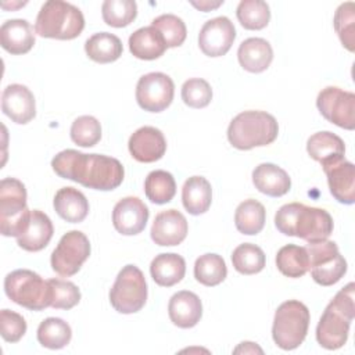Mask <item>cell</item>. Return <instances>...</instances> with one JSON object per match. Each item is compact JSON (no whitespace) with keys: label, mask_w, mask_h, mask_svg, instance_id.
I'll return each mask as SVG.
<instances>
[{"label":"cell","mask_w":355,"mask_h":355,"mask_svg":"<svg viewBox=\"0 0 355 355\" xmlns=\"http://www.w3.org/2000/svg\"><path fill=\"white\" fill-rule=\"evenodd\" d=\"M331 196L341 204L351 205L355 201V166L352 162L340 159L323 166Z\"/></svg>","instance_id":"obj_19"},{"label":"cell","mask_w":355,"mask_h":355,"mask_svg":"<svg viewBox=\"0 0 355 355\" xmlns=\"http://www.w3.org/2000/svg\"><path fill=\"white\" fill-rule=\"evenodd\" d=\"M101 15L107 25L114 28L128 26L137 15V4L133 0H105Z\"/></svg>","instance_id":"obj_38"},{"label":"cell","mask_w":355,"mask_h":355,"mask_svg":"<svg viewBox=\"0 0 355 355\" xmlns=\"http://www.w3.org/2000/svg\"><path fill=\"white\" fill-rule=\"evenodd\" d=\"M122 50L121 39L108 32L94 33L85 43V51L87 57L98 64L116 61L122 55Z\"/></svg>","instance_id":"obj_30"},{"label":"cell","mask_w":355,"mask_h":355,"mask_svg":"<svg viewBox=\"0 0 355 355\" xmlns=\"http://www.w3.org/2000/svg\"><path fill=\"white\" fill-rule=\"evenodd\" d=\"M234 354H262L263 351L255 344V343H251V341H243L237 348L233 349Z\"/></svg>","instance_id":"obj_45"},{"label":"cell","mask_w":355,"mask_h":355,"mask_svg":"<svg viewBox=\"0 0 355 355\" xmlns=\"http://www.w3.org/2000/svg\"><path fill=\"white\" fill-rule=\"evenodd\" d=\"M227 268L225 259L218 254H204L194 263V277L198 283L214 287L226 279Z\"/></svg>","instance_id":"obj_34"},{"label":"cell","mask_w":355,"mask_h":355,"mask_svg":"<svg viewBox=\"0 0 355 355\" xmlns=\"http://www.w3.org/2000/svg\"><path fill=\"white\" fill-rule=\"evenodd\" d=\"M90 255V243L85 233L71 230L65 233L51 254V268L64 277L73 276Z\"/></svg>","instance_id":"obj_11"},{"label":"cell","mask_w":355,"mask_h":355,"mask_svg":"<svg viewBox=\"0 0 355 355\" xmlns=\"http://www.w3.org/2000/svg\"><path fill=\"white\" fill-rule=\"evenodd\" d=\"M252 183L258 191L269 197H282L288 193L291 179L288 173L270 162H263L252 171Z\"/></svg>","instance_id":"obj_22"},{"label":"cell","mask_w":355,"mask_h":355,"mask_svg":"<svg viewBox=\"0 0 355 355\" xmlns=\"http://www.w3.org/2000/svg\"><path fill=\"white\" fill-rule=\"evenodd\" d=\"M191 4H193L196 8H198V10L207 12V11L214 10V8H218L220 4H223V0H222V1H215V3H212V1H200V3L191 1Z\"/></svg>","instance_id":"obj_46"},{"label":"cell","mask_w":355,"mask_h":355,"mask_svg":"<svg viewBox=\"0 0 355 355\" xmlns=\"http://www.w3.org/2000/svg\"><path fill=\"white\" fill-rule=\"evenodd\" d=\"M175 94L173 80L162 72L143 75L136 86V101L144 111L161 112L166 110Z\"/></svg>","instance_id":"obj_13"},{"label":"cell","mask_w":355,"mask_h":355,"mask_svg":"<svg viewBox=\"0 0 355 355\" xmlns=\"http://www.w3.org/2000/svg\"><path fill=\"white\" fill-rule=\"evenodd\" d=\"M71 139L80 147H93L101 139V125L92 115H82L71 125Z\"/></svg>","instance_id":"obj_39"},{"label":"cell","mask_w":355,"mask_h":355,"mask_svg":"<svg viewBox=\"0 0 355 355\" xmlns=\"http://www.w3.org/2000/svg\"><path fill=\"white\" fill-rule=\"evenodd\" d=\"M237 58L245 71L259 73L270 65L273 60V50L268 40L262 37H248L240 43Z\"/></svg>","instance_id":"obj_24"},{"label":"cell","mask_w":355,"mask_h":355,"mask_svg":"<svg viewBox=\"0 0 355 355\" xmlns=\"http://www.w3.org/2000/svg\"><path fill=\"white\" fill-rule=\"evenodd\" d=\"M0 44L10 54H25L35 44L33 28L26 19H8L0 28Z\"/></svg>","instance_id":"obj_23"},{"label":"cell","mask_w":355,"mask_h":355,"mask_svg":"<svg viewBox=\"0 0 355 355\" xmlns=\"http://www.w3.org/2000/svg\"><path fill=\"white\" fill-rule=\"evenodd\" d=\"M265 252L261 247L244 243L233 250L232 263L234 269L241 275H255L265 268Z\"/></svg>","instance_id":"obj_36"},{"label":"cell","mask_w":355,"mask_h":355,"mask_svg":"<svg viewBox=\"0 0 355 355\" xmlns=\"http://www.w3.org/2000/svg\"><path fill=\"white\" fill-rule=\"evenodd\" d=\"M354 24H355V4L352 1L340 4L334 14V29L343 46L348 51H354L355 49Z\"/></svg>","instance_id":"obj_40"},{"label":"cell","mask_w":355,"mask_h":355,"mask_svg":"<svg viewBox=\"0 0 355 355\" xmlns=\"http://www.w3.org/2000/svg\"><path fill=\"white\" fill-rule=\"evenodd\" d=\"M309 309L297 300L280 304L275 312L272 337L275 344L286 351L295 349L302 344L309 327Z\"/></svg>","instance_id":"obj_6"},{"label":"cell","mask_w":355,"mask_h":355,"mask_svg":"<svg viewBox=\"0 0 355 355\" xmlns=\"http://www.w3.org/2000/svg\"><path fill=\"white\" fill-rule=\"evenodd\" d=\"M166 49L161 32L151 25L135 31L129 37V50L139 60L159 58Z\"/></svg>","instance_id":"obj_28"},{"label":"cell","mask_w":355,"mask_h":355,"mask_svg":"<svg viewBox=\"0 0 355 355\" xmlns=\"http://www.w3.org/2000/svg\"><path fill=\"white\" fill-rule=\"evenodd\" d=\"M153 280L161 287H172L178 284L186 273L184 258L175 252L157 255L150 263Z\"/></svg>","instance_id":"obj_27"},{"label":"cell","mask_w":355,"mask_h":355,"mask_svg":"<svg viewBox=\"0 0 355 355\" xmlns=\"http://www.w3.org/2000/svg\"><path fill=\"white\" fill-rule=\"evenodd\" d=\"M51 168L62 179L101 191L116 189L125 176L123 166L116 158L103 154H83L72 148L58 153L51 161Z\"/></svg>","instance_id":"obj_1"},{"label":"cell","mask_w":355,"mask_h":355,"mask_svg":"<svg viewBox=\"0 0 355 355\" xmlns=\"http://www.w3.org/2000/svg\"><path fill=\"white\" fill-rule=\"evenodd\" d=\"M53 233L54 227L50 218L44 212L33 209L31 211L28 226L25 227L22 234L17 237V244L25 251L36 252L47 247L53 237Z\"/></svg>","instance_id":"obj_21"},{"label":"cell","mask_w":355,"mask_h":355,"mask_svg":"<svg viewBox=\"0 0 355 355\" xmlns=\"http://www.w3.org/2000/svg\"><path fill=\"white\" fill-rule=\"evenodd\" d=\"M187 220L178 209H166L154 218L151 226V239L161 247L180 244L187 236Z\"/></svg>","instance_id":"obj_18"},{"label":"cell","mask_w":355,"mask_h":355,"mask_svg":"<svg viewBox=\"0 0 355 355\" xmlns=\"http://www.w3.org/2000/svg\"><path fill=\"white\" fill-rule=\"evenodd\" d=\"M31 209L26 207V189L15 178L0 182V230L3 236L18 237L28 226Z\"/></svg>","instance_id":"obj_8"},{"label":"cell","mask_w":355,"mask_h":355,"mask_svg":"<svg viewBox=\"0 0 355 355\" xmlns=\"http://www.w3.org/2000/svg\"><path fill=\"white\" fill-rule=\"evenodd\" d=\"M85 28L82 11L71 3L49 0L36 17L35 32L42 37L71 40L78 37Z\"/></svg>","instance_id":"obj_5"},{"label":"cell","mask_w":355,"mask_h":355,"mask_svg":"<svg viewBox=\"0 0 355 355\" xmlns=\"http://www.w3.org/2000/svg\"><path fill=\"white\" fill-rule=\"evenodd\" d=\"M130 155L144 164L161 159L166 151V140L164 133L154 126L139 128L128 143Z\"/></svg>","instance_id":"obj_17"},{"label":"cell","mask_w":355,"mask_h":355,"mask_svg":"<svg viewBox=\"0 0 355 355\" xmlns=\"http://www.w3.org/2000/svg\"><path fill=\"white\" fill-rule=\"evenodd\" d=\"M0 333L4 341L18 343L26 333V322L22 315L10 311H0Z\"/></svg>","instance_id":"obj_44"},{"label":"cell","mask_w":355,"mask_h":355,"mask_svg":"<svg viewBox=\"0 0 355 355\" xmlns=\"http://www.w3.org/2000/svg\"><path fill=\"white\" fill-rule=\"evenodd\" d=\"M212 201L211 183L204 176L189 178L182 187V202L191 215H201L208 211Z\"/></svg>","instance_id":"obj_29"},{"label":"cell","mask_w":355,"mask_h":355,"mask_svg":"<svg viewBox=\"0 0 355 355\" xmlns=\"http://www.w3.org/2000/svg\"><path fill=\"white\" fill-rule=\"evenodd\" d=\"M147 301V283L136 265H126L110 290V302L119 313L139 312Z\"/></svg>","instance_id":"obj_9"},{"label":"cell","mask_w":355,"mask_h":355,"mask_svg":"<svg viewBox=\"0 0 355 355\" xmlns=\"http://www.w3.org/2000/svg\"><path fill=\"white\" fill-rule=\"evenodd\" d=\"M151 26L158 29L166 43V47H179L186 40V25L182 18L173 14H162L153 19Z\"/></svg>","instance_id":"obj_41"},{"label":"cell","mask_w":355,"mask_h":355,"mask_svg":"<svg viewBox=\"0 0 355 355\" xmlns=\"http://www.w3.org/2000/svg\"><path fill=\"white\" fill-rule=\"evenodd\" d=\"M275 226L286 236L313 243L326 240L333 233V218L326 209L306 207L301 202H290L277 209Z\"/></svg>","instance_id":"obj_2"},{"label":"cell","mask_w":355,"mask_h":355,"mask_svg":"<svg viewBox=\"0 0 355 355\" xmlns=\"http://www.w3.org/2000/svg\"><path fill=\"white\" fill-rule=\"evenodd\" d=\"M1 110L12 122L25 125L36 115L35 96L24 85H8L1 94Z\"/></svg>","instance_id":"obj_16"},{"label":"cell","mask_w":355,"mask_h":355,"mask_svg":"<svg viewBox=\"0 0 355 355\" xmlns=\"http://www.w3.org/2000/svg\"><path fill=\"white\" fill-rule=\"evenodd\" d=\"M51 287V308L55 309H71L80 301V291L76 284L68 280L50 279Z\"/></svg>","instance_id":"obj_42"},{"label":"cell","mask_w":355,"mask_h":355,"mask_svg":"<svg viewBox=\"0 0 355 355\" xmlns=\"http://www.w3.org/2000/svg\"><path fill=\"white\" fill-rule=\"evenodd\" d=\"M182 100L191 108H204L212 100V89L207 80L191 78L182 86Z\"/></svg>","instance_id":"obj_43"},{"label":"cell","mask_w":355,"mask_h":355,"mask_svg":"<svg viewBox=\"0 0 355 355\" xmlns=\"http://www.w3.org/2000/svg\"><path fill=\"white\" fill-rule=\"evenodd\" d=\"M279 125L266 111H244L236 115L227 128V140L237 150H251L273 143Z\"/></svg>","instance_id":"obj_4"},{"label":"cell","mask_w":355,"mask_h":355,"mask_svg":"<svg viewBox=\"0 0 355 355\" xmlns=\"http://www.w3.org/2000/svg\"><path fill=\"white\" fill-rule=\"evenodd\" d=\"M266 211L265 207L254 200L248 198L239 204L234 212V225L237 230L247 236L258 234L265 226Z\"/></svg>","instance_id":"obj_31"},{"label":"cell","mask_w":355,"mask_h":355,"mask_svg":"<svg viewBox=\"0 0 355 355\" xmlns=\"http://www.w3.org/2000/svg\"><path fill=\"white\" fill-rule=\"evenodd\" d=\"M236 39V29L227 17L207 21L198 33V46L208 57L225 55Z\"/></svg>","instance_id":"obj_14"},{"label":"cell","mask_w":355,"mask_h":355,"mask_svg":"<svg viewBox=\"0 0 355 355\" xmlns=\"http://www.w3.org/2000/svg\"><path fill=\"white\" fill-rule=\"evenodd\" d=\"M306 151L312 159L318 161L322 166H326L344 159L345 144L340 136L324 130L318 132L308 139Z\"/></svg>","instance_id":"obj_25"},{"label":"cell","mask_w":355,"mask_h":355,"mask_svg":"<svg viewBox=\"0 0 355 355\" xmlns=\"http://www.w3.org/2000/svg\"><path fill=\"white\" fill-rule=\"evenodd\" d=\"M276 266L287 277H301L309 270V255L306 247L287 244L277 251Z\"/></svg>","instance_id":"obj_32"},{"label":"cell","mask_w":355,"mask_h":355,"mask_svg":"<svg viewBox=\"0 0 355 355\" xmlns=\"http://www.w3.org/2000/svg\"><path fill=\"white\" fill-rule=\"evenodd\" d=\"M237 19L244 29L259 31L263 29L270 19L269 6L262 0H243L239 3Z\"/></svg>","instance_id":"obj_37"},{"label":"cell","mask_w":355,"mask_h":355,"mask_svg":"<svg viewBox=\"0 0 355 355\" xmlns=\"http://www.w3.org/2000/svg\"><path fill=\"white\" fill-rule=\"evenodd\" d=\"M354 283L343 287L326 306L316 326V340L326 349H338L347 340L355 318Z\"/></svg>","instance_id":"obj_3"},{"label":"cell","mask_w":355,"mask_h":355,"mask_svg":"<svg viewBox=\"0 0 355 355\" xmlns=\"http://www.w3.org/2000/svg\"><path fill=\"white\" fill-rule=\"evenodd\" d=\"M309 269L312 279L320 286H333L341 280L347 272V261L338 252L334 241L320 240L308 243Z\"/></svg>","instance_id":"obj_10"},{"label":"cell","mask_w":355,"mask_h":355,"mask_svg":"<svg viewBox=\"0 0 355 355\" xmlns=\"http://www.w3.org/2000/svg\"><path fill=\"white\" fill-rule=\"evenodd\" d=\"M6 295L29 311H43L51 305V287L29 269H17L4 279Z\"/></svg>","instance_id":"obj_7"},{"label":"cell","mask_w":355,"mask_h":355,"mask_svg":"<svg viewBox=\"0 0 355 355\" xmlns=\"http://www.w3.org/2000/svg\"><path fill=\"white\" fill-rule=\"evenodd\" d=\"M171 322L180 329L194 327L202 316V304L197 294L182 290L173 294L168 304Z\"/></svg>","instance_id":"obj_20"},{"label":"cell","mask_w":355,"mask_h":355,"mask_svg":"<svg viewBox=\"0 0 355 355\" xmlns=\"http://www.w3.org/2000/svg\"><path fill=\"white\" fill-rule=\"evenodd\" d=\"M37 341L50 349H61L67 347L72 337L71 326L61 318H47L40 322L37 331Z\"/></svg>","instance_id":"obj_33"},{"label":"cell","mask_w":355,"mask_h":355,"mask_svg":"<svg viewBox=\"0 0 355 355\" xmlns=\"http://www.w3.org/2000/svg\"><path fill=\"white\" fill-rule=\"evenodd\" d=\"M319 112L331 123L354 130L355 128V94L337 86H327L320 90L316 98Z\"/></svg>","instance_id":"obj_12"},{"label":"cell","mask_w":355,"mask_h":355,"mask_svg":"<svg viewBox=\"0 0 355 355\" xmlns=\"http://www.w3.org/2000/svg\"><path fill=\"white\" fill-rule=\"evenodd\" d=\"M53 205L60 218L69 223L83 222L89 214V201L82 191L73 187L60 189L53 200Z\"/></svg>","instance_id":"obj_26"},{"label":"cell","mask_w":355,"mask_h":355,"mask_svg":"<svg viewBox=\"0 0 355 355\" xmlns=\"http://www.w3.org/2000/svg\"><path fill=\"white\" fill-rule=\"evenodd\" d=\"M144 193L154 204L169 202L176 193V183L172 173L162 169L150 172L144 180Z\"/></svg>","instance_id":"obj_35"},{"label":"cell","mask_w":355,"mask_h":355,"mask_svg":"<svg viewBox=\"0 0 355 355\" xmlns=\"http://www.w3.org/2000/svg\"><path fill=\"white\" fill-rule=\"evenodd\" d=\"M148 208L139 197H125L119 200L112 211V223L118 233L135 236L144 230L148 220Z\"/></svg>","instance_id":"obj_15"}]
</instances>
